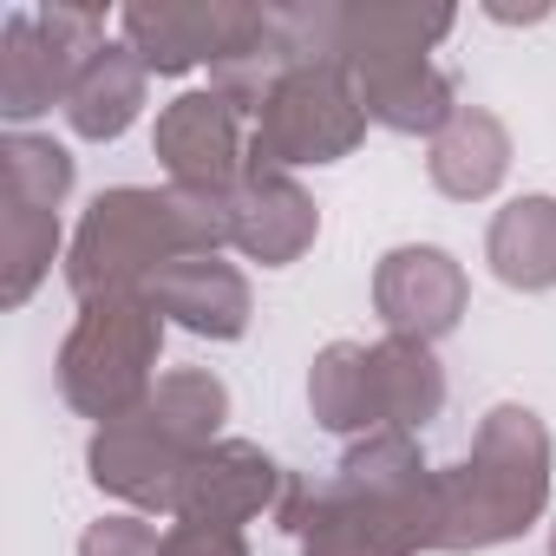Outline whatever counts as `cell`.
<instances>
[{
  "instance_id": "13",
  "label": "cell",
  "mask_w": 556,
  "mask_h": 556,
  "mask_svg": "<svg viewBox=\"0 0 556 556\" xmlns=\"http://www.w3.org/2000/svg\"><path fill=\"white\" fill-rule=\"evenodd\" d=\"M348 79L367 125H387L400 138H439L458 118V79L432 60H361L348 66Z\"/></svg>"
},
{
  "instance_id": "1",
  "label": "cell",
  "mask_w": 556,
  "mask_h": 556,
  "mask_svg": "<svg viewBox=\"0 0 556 556\" xmlns=\"http://www.w3.org/2000/svg\"><path fill=\"white\" fill-rule=\"evenodd\" d=\"M282 530L302 556H419L439 530V471L413 432H367L334 478H289Z\"/></svg>"
},
{
  "instance_id": "8",
  "label": "cell",
  "mask_w": 556,
  "mask_h": 556,
  "mask_svg": "<svg viewBox=\"0 0 556 556\" xmlns=\"http://www.w3.org/2000/svg\"><path fill=\"white\" fill-rule=\"evenodd\" d=\"M151 151L170 177V190H229L242 170H249V131H242V112L197 86V92H177L164 112H157V131H151Z\"/></svg>"
},
{
  "instance_id": "6",
  "label": "cell",
  "mask_w": 556,
  "mask_h": 556,
  "mask_svg": "<svg viewBox=\"0 0 556 556\" xmlns=\"http://www.w3.org/2000/svg\"><path fill=\"white\" fill-rule=\"evenodd\" d=\"M367 138V112L341 66H295L249 125V164L262 170H302L341 164Z\"/></svg>"
},
{
  "instance_id": "25",
  "label": "cell",
  "mask_w": 556,
  "mask_h": 556,
  "mask_svg": "<svg viewBox=\"0 0 556 556\" xmlns=\"http://www.w3.org/2000/svg\"><path fill=\"white\" fill-rule=\"evenodd\" d=\"M164 556H249V536L236 523H190V517H177L164 530Z\"/></svg>"
},
{
  "instance_id": "26",
  "label": "cell",
  "mask_w": 556,
  "mask_h": 556,
  "mask_svg": "<svg viewBox=\"0 0 556 556\" xmlns=\"http://www.w3.org/2000/svg\"><path fill=\"white\" fill-rule=\"evenodd\" d=\"M549 556H556V530H549Z\"/></svg>"
},
{
  "instance_id": "3",
  "label": "cell",
  "mask_w": 556,
  "mask_h": 556,
  "mask_svg": "<svg viewBox=\"0 0 556 556\" xmlns=\"http://www.w3.org/2000/svg\"><path fill=\"white\" fill-rule=\"evenodd\" d=\"M549 504V432L530 406H491L458 465L439 471V530L432 549H497L523 536Z\"/></svg>"
},
{
  "instance_id": "24",
  "label": "cell",
  "mask_w": 556,
  "mask_h": 556,
  "mask_svg": "<svg viewBox=\"0 0 556 556\" xmlns=\"http://www.w3.org/2000/svg\"><path fill=\"white\" fill-rule=\"evenodd\" d=\"M79 556H164V536H157V523L144 510H118V517L86 523Z\"/></svg>"
},
{
  "instance_id": "16",
  "label": "cell",
  "mask_w": 556,
  "mask_h": 556,
  "mask_svg": "<svg viewBox=\"0 0 556 556\" xmlns=\"http://www.w3.org/2000/svg\"><path fill=\"white\" fill-rule=\"evenodd\" d=\"M144 60L125 47V40H105L86 66H79V79H73V99H66V125H73V138H86V144H112V138H125L131 125H138V112H144Z\"/></svg>"
},
{
  "instance_id": "23",
  "label": "cell",
  "mask_w": 556,
  "mask_h": 556,
  "mask_svg": "<svg viewBox=\"0 0 556 556\" xmlns=\"http://www.w3.org/2000/svg\"><path fill=\"white\" fill-rule=\"evenodd\" d=\"M151 413H157L190 452H210V445L223 439V419H229V387H223L210 367H177V374L157 380Z\"/></svg>"
},
{
  "instance_id": "2",
  "label": "cell",
  "mask_w": 556,
  "mask_h": 556,
  "mask_svg": "<svg viewBox=\"0 0 556 556\" xmlns=\"http://www.w3.org/2000/svg\"><path fill=\"white\" fill-rule=\"evenodd\" d=\"M229 249V190H144L118 184L99 190L66 249V289L79 302L144 295L157 275L184 255Z\"/></svg>"
},
{
  "instance_id": "10",
  "label": "cell",
  "mask_w": 556,
  "mask_h": 556,
  "mask_svg": "<svg viewBox=\"0 0 556 556\" xmlns=\"http://www.w3.org/2000/svg\"><path fill=\"white\" fill-rule=\"evenodd\" d=\"M465 302H471V282H465V262L439 242H400L380 255L374 268V308L387 321V334H406V341H439L465 321Z\"/></svg>"
},
{
  "instance_id": "22",
  "label": "cell",
  "mask_w": 556,
  "mask_h": 556,
  "mask_svg": "<svg viewBox=\"0 0 556 556\" xmlns=\"http://www.w3.org/2000/svg\"><path fill=\"white\" fill-rule=\"evenodd\" d=\"M73 197V151L40 131H8L0 138V203L27 210H60Z\"/></svg>"
},
{
  "instance_id": "4",
  "label": "cell",
  "mask_w": 556,
  "mask_h": 556,
  "mask_svg": "<svg viewBox=\"0 0 556 556\" xmlns=\"http://www.w3.org/2000/svg\"><path fill=\"white\" fill-rule=\"evenodd\" d=\"M157 354H164V315L151 295H105L79 302V321L60 348V393L73 413L112 426L157 393Z\"/></svg>"
},
{
  "instance_id": "17",
  "label": "cell",
  "mask_w": 556,
  "mask_h": 556,
  "mask_svg": "<svg viewBox=\"0 0 556 556\" xmlns=\"http://www.w3.org/2000/svg\"><path fill=\"white\" fill-rule=\"evenodd\" d=\"M458 27L452 8H406V0H341V73L361 60H432Z\"/></svg>"
},
{
  "instance_id": "7",
  "label": "cell",
  "mask_w": 556,
  "mask_h": 556,
  "mask_svg": "<svg viewBox=\"0 0 556 556\" xmlns=\"http://www.w3.org/2000/svg\"><path fill=\"white\" fill-rule=\"evenodd\" d=\"M262 27V8L249 0H131L118 14V40L144 60V73H197L236 53Z\"/></svg>"
},
{
  "instance_id": "14",
  "label": "cell",
  "mask_w": 556,
  "mask_h": 556,
  "mask_svg": "<svg viewBox=\"0 0 556 556\" xmlns=\"http://www.w3.org/2000/svg\"><path fill=\"white\" fill-rule=\"evenodd\" d=\"M151 308L197 341H236L249 328V275L223 255H184L144 289Z\"/></svg>"
},
{
  "instance_id": "9",
  "label": "cell",
  "mask_w": 556,
  "mask_h": 556,
  "mask_svg": "<svg viewBox=\"0 0 556 556\" xmlns=\"http://www.w3.org/2000/svg\"><path fill=\"white\" fill-rule=\"evenodd\" d=\"M190 458H197V452H190L151 406H138V413L99 426L92 445H86V471H92L99 491L125 497L131 510H170V517H177V491H184Z\"/></svg>"
},
{
  "instance_id": "11",
  "label": "cell",
  "mask_w": 556,
  "mask_h": 556,
  "mask_svg": "<svg viewBox=\"0 0 556 556\" xmlns=\"http://www.w3.org/2000/svg\"><path fill=\"white\" fill-rule=\"evenodd\" d=\"M321 236V210L315 197L289 177V170H262L249 164L229 184V249H242L262 268H289L295 255H308Z\"/></svg>"
},
{
  "instance_id": "15",
  "label": "cell",
  "mask_w": 556,
  "mask_h": 556,
  "mask_svg": "<svg viewBox=\"0 0 556 556\" xmlns=\"http://www.w3.org/2000/svg\"><path fill=\"white\" fill-rule=\"evenodd\" d=\"M510 170V131L491 105H458V118L432 138L426 151V177L432 190H445L452 203H478L504 184Z\"/></svg>"
},
{
  "instance_id": "5",
  "label": "cell",
  "mask_w": 556,
  "mask_h": 556,
  "mask_svg": "<svg viewBox=\"0 0 556 556\" xmlns=\"http://www.w3.org/2000/svg\"><path fill=\"white\" fill-rule=\"evenodd\" d=\"M105 47V8L47 0V8H8L0 21V112L14 125L40 112H66L79 66Z\"/></svg>"
},
{
  "instance_id": "19",
  "label": "cell",
  "mask_w": 556,
  "mask_h": 556,
  "mask_svg": "<svg viewBox=\"0 0 556 556\" xmlns=\"http://www.w3.org/2000/svg\"><path fill=\"white\" fill-rule=\"evenodd\" d=\"M374 406H380V432H419L426 419H439L445 406V367L426 341L387 334L374 348Z\"/></svg>"
},
{
  "instance_id": "18",
  "label": "cell",
  "mask_w": 556,
  "mask_h": 556,
  "mask_svg": "<svg viewBox=\"0 0 556 556\" xmlns=\"http://www.w3.org/2000/svg\"><path fill=\"white\" fill-rule=\"evenodd\" d=\"M484 262H491V275L504 289H523V295L556 289V197H543V190L510 197L491 216Z\"/></svg>"
},
{
  "instance_id": "21",
  "label": "cell",
  "mask_w": 556,
  "mask_h": 556,
  "mask_svg": "<svg viewBox=\"0 0 556 556\" xmlns=\"http://www.w3.org/2000/svg\"><path fill=\"white\" fill-rule=\"evenodd\" d=\"M53 262H60V210L0 203V302L27 308Z\"/></svg>"
},
{
  "instance_id": "20",
  "label": "cell",
  "mask_w": 556,
  "mask_h": 556,
  "mask_svg": "<svg viewBox=\"0 0 556 556\" xmlns=\"http://www.w3.org/2000/svg\"><path fill=\"white\" fill-rule=\"evenodd\" d=\"M308 413H315L321 432H341V439L380 432V406H374V348H361V341L321 348L315 367H308Z\"/></svg>"
},
{
  "instance_id": "12",
  "label": "cell",
  "mask_w": 556,
  "mask_h": 556,
  "mask_svg": "<svg viewBox=\"0 0 556 556\" xmlns=\"http://www.w3.org/2000/svg\"><path fill=\"white\" fill-rule=\"evenodd\" d=\"M282 491H289V478L262 445L216 439L210 452L190 458L184 491H177V517H190V523H236L242 530L262 510H282Z\"/></svg>"
}]
</instances>
